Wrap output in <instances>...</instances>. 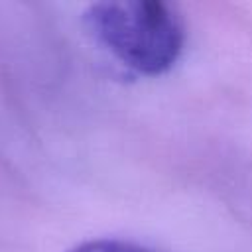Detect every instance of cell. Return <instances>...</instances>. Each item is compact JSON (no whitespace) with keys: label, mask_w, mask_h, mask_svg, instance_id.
Segmentation results:
<instances>
[{"label":"cell","mask_w":252,"mask_h":252,"mask_svg":"<svg viewBox=\"0 0 252 252\" xmlns=\"http://www.w3.org/2000/svg\"><path fill=\"white\" fill-rule=\"evenodd\" d=\"M87 32L124 67L140 75H161L185 45V22L163 0L96 2L83 16Z\"/></svg>","instance_id":"obj_1"},{"label":"cell","mask_w":252,"mask_h":252,"mask_svg":"<svg viewBox=\"0 0 252 252\" xmlns=\"http://www.w3.org/2000/svg\"><path fill=\"white\" fill-rule=\"evenodd\" d=\"M67 252H152L144 246L124 242V240H110V238H100V240H87L77 246H73Z\"/></svg>","instance_id":"obj_2"}]
</instances>
